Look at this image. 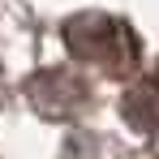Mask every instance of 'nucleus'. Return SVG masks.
<instances>
[{"mask_svg": "<svg viewBox=\"0 0 159 159\" xmlns=\"http://www.w3.org/2000/svg\"><path fill=\"white\" fill-rule=\"evenodd\" d=\"M65 39H69L73 56L95 60V65H107L116 73H125L133 60H138V43H133L129 26L116 22V17H103V13H86L78 22H69L65 26Z\"/></svg>", "mask_w": 159, "mask_h": 159, "instance_id": "obj_1", "label": "nucleus"}]
</instances>
